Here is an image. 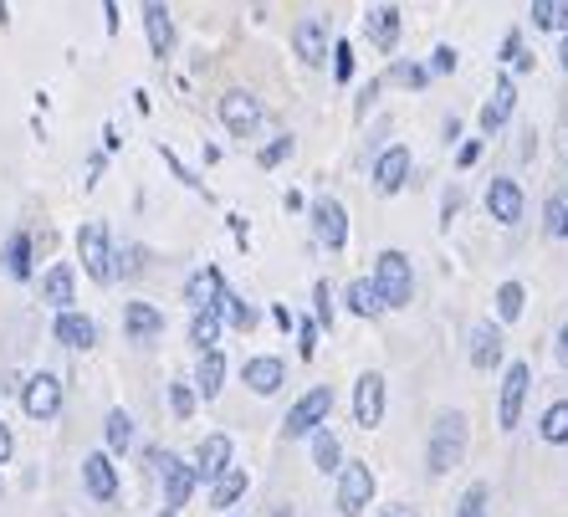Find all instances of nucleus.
I'll return each mask as SVG.
<instances>
[{"mask_svg": "<svg viewBox=\"0 0 568 517\" xmlns=\"http://www.w3.org/2000/svg\"><path fill=\"white\" fill-rule=\"evenodd\" d=\"M226 221H231V236L246 246V241H251V231H246V215H226Z\"/></svg>", "mask_w": 568, "mask_h": 517, "instance_id": "obj_53", "label": "nucleus"}, {"mask_svg": "<svg viewBox=\"0 0 568 517\" xmlns=\"http://www.w3.org/2000/svg\"><path fill=\"white\" fill-rule=\"evenodd\" d=\"M159 517H180V512H169V507H164V512H159Z\"/></svg>", "mask_w": 568, "mask_h": 517, "instance_id": "obj_60", "label": "nucleus"}, {"mask_svg": "<svg viewBox=\"0 0 568 517\" xmlns=\"http://www.w3.org/2000/svg\"><path fill=\"white\" fill-rule=\"evenodd\" d=\"M379 517H420V512H415V507H405V502H395V507H384Z\"/></svg>", "mask_w": 568, "mask_h": 517, "instance_id": "obj_58", "label": "nucleus"}, {"mask_svg": "<svg viewBox=\"0 0 568 517\" xmlns=\"http://www.w3.org/2000/svg\"><path fill=\"white\" fill-rule=\"evenodd\" d=\"M364 26H369V41H374L379 52H395L400 47V6H374Z\"/></svg>", "mask_w": 568, "mask_h": 517, "instance_id": "obj_26", "label": "nucleus"}, {"mask_svg": "<svg viewBox=\"0 0 568 517\" xmlns=\"http://www.w3.org/2000/svg\"><path fill=\"white\" fill-rule=\"evenodd\" d=\"M369 502H374V471L364 461H343V471H338V512L359 517Z\"/></svg>", "mask_w": 568, "mask_h": 517, "instance_id": "obj_8", "label": "nucleus"}, {"mask_svg": "<svg viewBox=\"0 0 568 517\" xmlns=\"http://www.w3.org/2000/svg\"><path fill=\"white\" fill-rule=\"evenodd\" d=\"M221 123H226L231 139H251L256 128H261V98L246 93V88H231V93L221 98Z\"/></svg>", "mask_w": 568, "mask_h": 517, "instance_id": "obj_9", "label": "nucleus"}, {"mask_svg": "<svg viewBox=\"0 0 568 517\" xmlns=\"http://www.w3.org/2000/svg\"><path fill=\"white\" fill-rule=\"evenodd\" d=\"M456 210H461V190H446V205H441V215H446V226L456 221Z\"/></svg>", "mask_w": 568, "mask_h": 517, "instance_id": "obj_52", "label": "nucleus"}, {"mask_svg": "<svg viewBox=\"0 0 568 517\" xmlns=\"http://www.w3.org/2000/svg\"><path fill=\"white\" fill-rule=\"evenodd\" d=\"M190 343L205 354V349H215L221 343V313L215 308H195V318H190Z\"/></svg>", "mask_w": 568, "mask_h": 517, "instance_id": "obj_30", "label": "nucleus"}, {"mask_svg": "<svg viewBox=\"0 0 568 517\" xmlns=\"http://www.w3.org/2000/svg\"><path fill=\"white\" fill-rule=\"evenodd\" d=\"M558 16H563V26H568V0H558Z\"/></svg>", "mask_w": 568, "mask_h": 517, "instance_id": "obj_59", "label": "nucleus"}, {"mask_svg": "<svg viewBox=\"0 0 568 517\" xmlns=\"http://www.w3.org/2000/svg\"><path fill=\"white\" fill-rule=\"evenodd\" d=\"M103 26H108V36L118 31V0H103Z\"/></svg>", "mask_w": 568, "mask_h": 517, "instance_id": "obj_55", "label": "nucleus"}, {"mask_svg": "<svg viewBox=\"0 0 568 517\" xmlns=\"http://www.w3.org/2000/svg\"><path fill=\"white\" fill-rule=\"evenodd\" d=\"M21 410L31 415V420H57L62 415V379L57 374H31L26 384H21Z\"/></svg>", "mask_w": 568, "mask_h": 517, "instance_id": "obj_6", "label": "nucleus"}, {"mask_svg": "<svg viewBox=\"0 0 568 517\" xmlns=\"http://www.w3.org/2000/svg\"><path fill=\"white\" fill-rule=\"evenodd\" d=\"M82 487L93 502H113L118 497V466H113V451H93L82 456Z\"/></svg>", "mask_w": 568, "mask_h": 517, "instance_id": "obj_12", "label": "nucleus"}, {"mask_svg": "<svg viewBox=\"0 0 568 517\" xmlns=\"http://www.w3.org/2000/svg\"><path fill=\"white\" fill-rule=\"evenodd\" d=\"M41 303L57 308V313H67L77 303V272H72V262H57V267L41 272Z\"/></svg>", "mask_w": 568, "mask_h": 517, "instance_id": "obj_20", "label": "nucleus"}, {"mask_svg": "<svg viewBox=\"0 0 568 517\" xmlns=\"http://www.w3.org/2000/svg\"><path fill=\"white\" fill-rule=\"evenodd\" d=\"M543 231L553 241H568V190H553L548 205H543Z\"/></svg>", "mask_w": 568, "mask_h": 517, "instance_id": "obj_34", "label": "nucleus"}, {"mask_svg": "<svg viewBox=\"0 0 568 517\" xmlns=\"http://www.w3.org/2000/svg\"><path fill=\"white\" fill-rule=\"evenodd\" d=\"M333 77L338 82H348V77H354V47H348V41H333Z\"/></svg>", "mask_w": 568, "mask_h": 517, "instance_id": "obj_45", "label": "nucleus"}, {"mask_svg": "<svg viewBox=\"0 0 568 517\" xmlns=\"http://www.w3.org/2000/svg\"><path fill=\"white\" fill-rule=\"evenodd\" d=\"M210 308L221 313V323H231V328H241V333H251V328H256V308L246 303L241 292H231L221 277H215V287H210Z\"/></svg>", "mask_w": 568, "mask_h": 517, "instance_id": "obj_19", "label": "nucleus"}, {"mask_svg": "<svg viewBox=\"0 0 568 517\" xmlns=\"http://www.w3.org/2000/svg\"><path fill=\"white\" fill-rule=\"evenodd\" d=\"M553 359L568 369V323H563V328H558V338H553Z\"/></svg>", "mask_w": 568, "mask_h": 517, "instance_id": "obj_51", "label": "nucleus"}, {"mask_svg": "<svg viewBox=\"0 0 568 517\" xmlns=\"http://www.w3.org/2000/svg\"><path fill=\"white\" fill-rule=\"evenodd\" d=\"M313 318H318V328H333V287L328 282L313 287Z\"/></svg>", "mask_w": 568, "mask_h": 517, "instance_id": "obj_43", "label": "nucleus"}, {"mask_svg": "<svg viewBox=\"0 0 568 517\" xmlns=\"http://www.w3.org/2000/svg\"><path fill=\"white\" fill-rule=\"evenodd\" d=\"M292 52L308 62V67H323L328 62V52H333V41H328V21L323 16H302L297 26H292Z\"/></svg>", "mask_w": 568, "mask_h": 517, "instance_id": "obj_10", "label": "nucleus"}, {"mask_svg": "<svg viewBox=\"0 0 568 517\" xmlns=\"http://www.w3.org/2000/svg\"><path fill=\"white\" fill-rule=\"evenodd\" d=\"M144 36H149L154 62H169V57H174V21H169V0H144Z\"/></svg>", "mask_w": 568, "mask_h": 517, "instance_id": "obj_14", "label": "nucleus"}, {"mask_svg": "<svg viewBox=\"0 0 568 517\" xmlns=\"http://www.w3.org/2000/svg\"><path fill=\"white\" fill-rule=\"evenodd\" d=\"M528 390H533V369L528 364H507V374H502V395H497V425L502 430H517V420H522V405H528Z\"/></svg>", "mask_w": 568, "mask_h": 517, "instance_id": "obj_5", "label": "nucleus"}, {"mask_svg": "<svg viewBox=\"0 0 568 517\" xmlns=\"http://www.w3.org/2000/svg\"><path fill=\"white\" fill-rule=\"evenodd\" d=\"M374 287H379V297H384V308H410V297H415L410 256H405V251H379V262H374Z\"/></svg>", "mask_w": 568, "mask_h": 517, "instance_id": "obj_3", "label": "nucleus"}, {"mask_svg": "<svg viewBox=\"0 0 568 517\" xmlns=\"http://www.w3.org/2000/svg\"><path fill=\"white\" fill-rule=\"evenodd\" d=\"M215 277H221V272L205 267V272H195V277L185 282V303H190V308H210V287H215Z\"/></svg>", "mask_w": 568, "mask_h": 517, "instance_id": "obj_36", "label": "nucleus"}, {"mask_svg": "<svg viewBox=\"0 0 568 517\" xmlns=\"http://www.w3.org/2000/svg\"><path fill=\"white\" fill-rule=\"evenodd\" d=\"M558 67H563V72H568V26H563V31H558Z\"/></svg>", "mask_w": 568, "mask_h": 517, "instance_id": "obj_57", "label": "nucleus"}, {"mask_svg": "<svg viewBox=\"0 0 568 517\" xmlns=\"http://www.w3.org/2000/svg\"><path fill=\"white\" fill-rule=\"evenodd\" d=\"M308 441H313V466L323 471V477H338V471H343V446H338V436H333L328 425H318Z\"/></svg>", "mask_w": 568, "mask_h": 517, "instance_id": "obj_29", "label": "nucleus"}, {"mask_svg": "<svg viewBox=\"0 0 568 517\" xmlns=\"http://www.w3.org/2000/svg\"><path fill=\"white\" fill-rule=\"evenodd\" d=\"M400 82V88H425L430 82V67H415V62H395V72H389Z\"/></svg>", "mask_w": 568, "mask_h": 517, "instance_id": "obj_44", "label": "nucleus"}, {"mask_svg": "<svg viewBox=\"0 0 568 517\" xmlns=\"http://www.w3.org/2000/svg\"><path fill=\"white\" fill-rule=\"evenodd\" d=\"M236 466V446H231V436H205L200 446H195V471H200V482H215L221 471H231Z\"/></svg>", "mask_w": 568, "mask_h": 517, "instance_id": "obj_16", "label": "nucleus"}, {"mask_svg": "<svg viewBox=\"0 0 568 517\" xmlns=\"http://www.w3.org/2000/svg\"><path fill=\"white\" fill-rule=\"evenodd\" d=\"M461 456H466V415H461V410L435 415V425H430V446H425L430 477H446V471H456Z\"/></svg>", "mask_w": 568, "mask_h": 517, "instance_id": "obj_1", "label": "nucleus"}, {"mask_svg": "<svg viewBox=\"0 0 568 517\" xmlns=\"http://www.w3.org/2000/svg\"><path fill=\"white\" fill-rule=\"evenodd\" d=\"M456 517H487V482H471L456 502Z\"/></svg>", "mask_w": 568, "mask_h": 517, "instance_id": "obj_39", "label": "nucleus"}, {"mask_svg": "<svg viewBox=\"0 0 568 517\" xmlns=\"http://www.w3.org/2000/svg\"><path fill=\"white\" fill-rule=\"evenodd\" d=\"M343 303H348V313H354V318H379V313H384V297H379L374 277H359V282H348Z\"/></svg>", "mask_w": 568, "mask_h": 517, "instance_id": "obj_28", "label": "nucleus"}, {"mask_svg": "<svg viewBox=\"0 0 568 517\" xmlns=\"http://www.w3.org/2000/svg\"><path fill=\"white\" fill-rule=\"evenodd\" d=\"M169 410L180 415V420L195 415V379H174V384H169Z\"/></svg>", "mask_w": 568, "mask_h": 517, "instance_id": "obj_37", "label": "nucleus"}, {"mask_svg": "<svg viewBox=\"0 0 568 517\" xmlns=\"http://www.w3.org/2000/svg\"><path fill=\"white\" fill-rule=\"evenodd\" d=\"M410 149L405 144H389L379 159H374V190L379 195H400L405 190V180H410Z\"/></svg>", "mask_w": 568, "mask_h": 517, "instance_id": "obj_13", "label": "nucleus"}, {"mask_svg": "<svg viewBox=\"0 0 568 517\" xmlns=\"http://www.w3.org/2000/svg\"><path fill=\"white\" fill-rule=\"evenodd\" d=\"M77 256H82V272L93 277V282H113L118 277V262H113V231H108V221H87L82 231H77Z\"/></svg>", "mask_w": 568, "mask_h": 517, "instance_id": "obj_2", "label": "nucleus"}, {"mask_svg": "<svg viewBox=\"0 0 568 517\" xmlns=\"http://www.w3.org/2000/svg\"><path fill=\"white\" fill-rule=\"evenodd\" d=\"M149 461H159V471H164V507L180 512L190 502V492L200 487V471L185 466L180 456H169V451H149Z\"/></svg>", "mask_w": 568, "mask_h": 517, "instance_id": "obj_7", "label": "nucleus"}, {"mask_svg": "<svg viewBox=\"0 0 568 517\" xmlns=\"http://www.w3.org/2000/svg\"><path fill=\"white\" fill-rule=\"evenodd\" d=\"M502 62L517 67V72H528V67H533V52L522 47V31H507V36H502Z\"/></svg>", "mask_w": 568, "mask_h": 517, "instance_id": "obj_38", "label": "nucleus"}, {"mask_svg": "<svg viewBox=\"0 0 568 517\" xmlns=\"http://www.w3.org/2000/svg\"><path fill=\"white\" fill-rule=\"evenodd\" d=\"M0 262H6V272H11L16 282H31V236L16 231V236L6 241V256H0Z\"/></svg>", "mask_w": 568, "mask_h": 517, "instance_id": "obj_32", "label": "nucleus"}, {"mask_svg": "<svg viewBox=\"0 0 568 517\" xmlns=\"http://www.w3.org/2000/svg\"><path fill=\"white\" fill-rule=\"evenodd\" d=\"M297 354H302V359L318 354V318H302V323H297Z\"/></svg>", "mask_w": 568, "mask_h": 517, "instance_id": "obj_47", "label": "nucleus"}, {"mask_svg": "<svg viewBox=\"0 0 568 517\" xmlns=\"http://www.w3.org/2000/svg\"><path fill=\"white\" fill-rule=\"evenodd\" d=\"M292 149H297V144L282 134V139H272V144H261V149H256V164H261V169H277L282 159H292Z\"/></svg>", "mask_w": 568, "mask_h": 517, "instance_id": "obj_40", "label": "nucleus"}, {"mask_svg": "<svg viewBox=\"0 0 568 517\" xmlns=\"http://www.w3.org/2000/svg\"><path fill=\"white\" fill-rule=\"evenodd\" d=\"M221 390H226V354H221V349H205L200 364H195V395L215 400Z\"/></svg>", "mask_w": 568, "mask_h": 517, "instance_id": "obj_25", "label": "nucleus"}, {"mask_svg": "<svg viewBox=\"0 0 568 517\" xmlns=\"http://www.w3.org/2000/svg\"><path fill=\"white\" fill-rule=\"evenodd\" d=\"M103 436H108V451H113V456H123L128 446H134V415H128V410H108Z\"/></svg>", "mask_w": 568, "mask_h": 517, "instance_id": "obj_31", "label": "nucleus"}, {"mask_svg": "<svg viewBox=\"0 0 568 517\" xmlns=\"http://www.w3.org/2000/svg\"><path fill=\"white\" fill-rule=\"evenodd\" d=\"M159 159H164V169H169V175H174V180H180L185 190H200V180L190 175V169H185V159H180V154H174V149H164V144H159Z\"/></svg>", "mask_w": 568, "mask_h": 517, "instance_id": "obj_42", "label": "nucleus"}, {"mask_svg": "<svg viewBox=\"0 0 568 517\" xmlns=\"http://www.w3.org/2000/svg\"><path fill=\"white\" fill-rule=\"evenodd\" d=\"M123 333H128V343H154L164 333V313L154 303H128L123 308Z\"/></svg>", "mask_w": 568, "mask_h": 517, "instance_id": "obj_22", "label": "nucleus"}, {"mask_svg": "<svg viewBox=\"0 0 568 517\" xmlns=\"http://www.w3.org/2000/svg\"><path fill=\"white\" fill-rule=\"evenodd\" d=\"M272 323H277V328H282V333H287V328H297V318H292V313H287V308H272Z\"/></svg>", "mask_w": 568, "mask_h": 517, "instance_id": "obj_56", "label": "nucleus"}, {"mask_svg": "<svg viewBox=\"0 0 568 517\" xmlns=\"http://www.w3.org/2000/svg\"><path fill=\"white\" fill-rule=\"evenodd\" d=\"M456 62H461V57H456V47H446V41H441V47L430 52V72H435V77H446V72H456Z\"/></svg>", "mask_w": 568, "mask_h": 517, "instance_id": "obj_48", "label": "nucleus"}, {"mask_svg": "<svg viewBox=\"0 0 568 517\" xmlns=\"http://www.w3.org/2000/svg\"><path fill=\"white\" fill-rule=\"evenodd\" d=\"M379 88H384V82H369V88L359 93V113H369V108H374V98H379Z\"/></svg>", "mask_w": 568, "mask_h": 517, "instance_id": "obj_54", "label": "nucleus"}, {"mask_svg": "<svg viewBox=\"0 0 568 517\" xmlns=\"http://www.w3.org/2000/svg\"><path fill=\"white\" fill-rule=\"evenodd\" d=\"M328 410H333V390L328 384H318V390H308L292 410H287V420H282V430H287V441H302V436H313V430L328 420Z\"/></svg>", "mask_w": 568, "mask_h": 517, "instance_id": "obj_4", "label": "nucleus"}, {"mask_svg": "<svg viewBox=\"0 0 568 517\" xmlns=\"http://www.w3.org/2000/svg\"><path fill=\"white\" fill-rule=\"evenodd\" d=\"M522 303H528L522 282H502V287H497V318H502V323H517V318H522Z\"/></svg>", "mask_w": 568, "mask_h": 517, "instance_id": "obj_35", "label": "nucleus"}, {"mask_svg": "<svg viewBox=\"0 0 568 517\" xmlns=\"http://www.w3.org/2000/svg\"><path fill=\"white\" fill-rule=\"evenodd\" d=\"M522 205H528V200H522V185H517L512 175H497V180L487 185V210H492L497 226H517V221H522Z\"/></svg>", "mask_w": 568, "mask_h": 517, "instance_id": "obj_15", "label": "nucleus"}, {"mask_svg": "<svg viewBox=\"0 0 568 517\" xmlns=\"http://www.w3.org/2000/svg\"><path fill=\"white\" fill-rule=\"evenodd\" d=\"M246 487H251V477H246V466H231V471H221V477L210 482V507H236L241 497H246Z\"/></svg>", "mask_w": 568, "mask_h": 517, "instance_id": "obj_27", "label": "nucleus"}, {"mask_svg": "<svg viewBox=\"0 0 568 517\" xmlns=\"http://www.w3.org/2000/svg\"><path fill=\"white\" fill-rule=\"evenodd\" d=\"M533 26H538V31H563L558 0H533Z\"/></svg>", "mask_w": 568, "mask_h": 517, "instance_id": "obj_41", "label": "nucleus"}, {"mask_svg": "<svg viewBox=\"0 0 568 517\" xmlns=\"http://www.w3.org/2000/svg\"><path fill=\"white\" fill-rule=\"evenodd\" d=\"M241 379H246V390H251V395H277L282 384H287V364L272 359V354H256V359L241 364Z\"/></svg>", "mask_w": 568, "mask_h": 517, "instance_id": "obj_18", "label": "nucleus"}, {"mask_svg": "<svg viewBox=\"0 0 568 517\" xmlns=\"http://www.w3.org/2000/svg\"><path fill=\"white\" fill-rule=\"evenodd\" d=\"M313 236L328 246V251H343L348 246V210L338 200H318L313 205Z\"/></svg>", "mask_w": 568, "mask_h": 517, "instance_id": "obj_17", "label": "nucleus"}, {"mask_svg": "<svg viewBox=\"0 0 568 517\" xmlns=\"http://www.w3.org/2000/svg\"><path fill=\"white\" fill-rule=\"evenodd\" d=\"M512 108H517V88H512V77L502 72L497 88H492V98H487V108H482V134H497V128L512 118Z\"/></svg>", "mask_w": 568, "mask_h": 517, "instance_id": "obj_24", "label": "nucleus"}, {"mask_svg": "<svg viewBox=\"0 0 568 517\" xmlns=\"http://www.w3.org/2000/svg\"><path fill=\"white\" fill-rule=\"evenodd\" d=\"M11 451H16V436H11V425H6V420H0V466H6V461H11Z\"/></svg>", "mask_w": 568, "mask_h": 517, "instance_id": "obj_50", "label": "nucleus"}, {"mask_svg": "<svg viewBox=\"0 0 568 517\" xmlns=\"http://www.w3.org/2000/svg\"><path fill=\"white\" fill-rule=\"evenodd\" d=\"M57 343L62 349H93L98 343V323L87 318V313H77V308H67V313H57Z\"/></svg>", "mask_w": 568, "mask_h": 517, "instance_id": "obj_23", "label": "nucleus"}, {"mask_svg": "<svg viewBox=\"0 0 568 517\" xmlns=\"http://www.w3.org/2000/svg\"><path fill=\"white\" fill-rule=\"evenodd\" d=\"M538 436H543L548 446H568V400H553V405L543 410Z\"/></svg>", "mask_w": 568, "mask_h": 517, "instance_id": "obj_33", "label": "nucleus"}, {"mask_svg": "<svg viewBox=\"0 0 568 517\" xmlns=\"http://www.w3.org/2000/svg\"><path fill=\"white\" fill-rule=\"evenodd\" d=\"M466 354H471L476 369H497V364H502V328H497V323H471Z\"/></svg>", "mask_w": 568, "mask_h": 517, "instance_id": "obj_21", "label": "nucleus"}, {"mask_svg": "<svg viewBox=\"0 0 568 517\" xmlns=\"http://www.w3.org/2000/svg\"><path fill=\"white\" fill-rule=\"evenodd\" d=\"M476 159H482V139H466V144L456 149V164H461V169H471Z\"/></svg>", "mask_w": 568, "mask_h": 517, "instance_id": "obj_49", "label": "nucleus"}, {"mask_svg": "<svg viewBox=\"0 0 568 517\" xmlns=\"http://www.w3.org/2000/svg\"><path fill=\"white\" fill-rule=\"evenodd\" d=\"M384 400H389L384 374H359V384H354V420H359L364 430L384 425Z\"/></svg>", "mask_w": 568, "mask_h": 517, "instance_id": "obj_11", "label": "nucleus"}, {"mask_svg": "<svg viewBox=\"0 0 568 517\" xmlns=\"http://www.w3.org/2000/svg\"><path fill=\"white\" fill-rule=\"evenodd\" d=\"M144 256H149L144 246H123V251L113 256V262H118V272H123V277H139V272H144Z\"/></svg>", "mask_w": 568, "mask_h": 517, "instance_id": "obj_46", "label": "nucleus"}]
</instances>
